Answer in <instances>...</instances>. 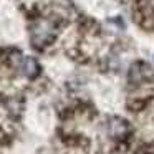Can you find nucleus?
I'll return each mask as SVG.
<instances>
[{"instance_id": "obj_2", "label": "nucleus", "mask_w": 154, "mask_h": 154, "mask_svg": "<svg viewBox=\"0 0 154 154\" xmlns=\"http://www.w3.org/2000/svg\"><path fill=\"white\" fill-rule=\"evenodd\" d=\"M18 70L25 80H37L40 75V63L33 57H23L18 65Z\"/></svg>"}, {"instance_id": "obj_1", "label": "nucleus", "mask_w": 154, "mask_h": 154, "mask_svg": "<svg viewBox=\"0 0 154 154\" xmlns=\"http://www.w3.org/2000/svg\"><path fill=\"white\" fill-rule=\"evenodd\" d=\"M106 133L114 139H121L129 133V123L121 116H109L106 119Z\"/></svg>"}]
</instances>
